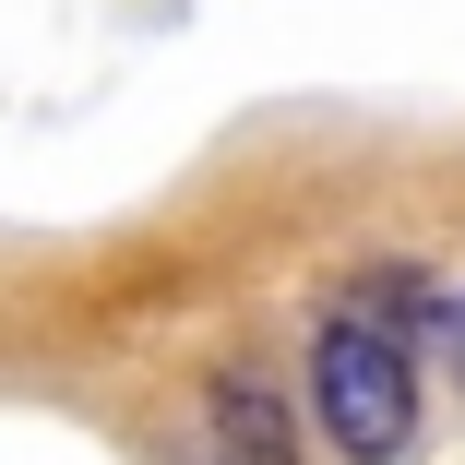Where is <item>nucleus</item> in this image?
<instances>
[{
  "label": "nucleus",
  "mask_w": 465,
  "mask_h": 465,
  "mask_svg": "<svg viewBox=\"0 0 465 465\" xmlns=\"http://www.w3.org/2000/svg\"><path fill=\"white\" fill-rule=\"evenodd\" d=\"M311 406H322V441H334L346 465H406V441H418L406 322H382L370 299H334L322 334H311Z\"/></svg>",
  "instance_id": "obj_1"
},
{
  "label": "nucleus",
  "mask_w": 465,
  "mask_h": 465,
  "mask_svg": "<svg viewBox=\"0 0 465 465\" xmlns=\"http://www.w3.org/2000/svg\"><path fill=\"white\" fill-rule=\"evenodd\" d=\"M453 370H465V299H453Z\"/></svg>",
  "instance_id": "obj_3"
},
{
  "label": "nucleus",
  "mask_w": 465,
  "mask_h": 465,
  "mask_svg": "<svg viewBox=\"0 0 465 465\" xmlns=\"http://www.w3.org/2000/svg\"><path fill=\"white\" fill-rule=\"evenodd\" d=\"M203 406H215L227 465H299V418H287V394H274V370H262V358H227Z\"/></svg>",
  "instance_id": "obj_2"
}]
</instances>
